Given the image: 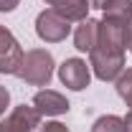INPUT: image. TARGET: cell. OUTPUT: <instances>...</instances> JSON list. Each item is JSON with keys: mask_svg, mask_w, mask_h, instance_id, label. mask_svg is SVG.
Segmentation results:
<instances>
[{"mask_svg": "<svg viewBox=\"0 0 132 132\" xmlns=\"http://www.w3.org/2000/svg\"><path fill=\"white\" fill-rule=\"evenodd\" d=\"M53 56L46 48H31L23 53V64L18 76L31 86H48L51 76H53Z\"/></svg>", "mask_w": 132, "mask_h": 132, "instance_id": "1", "label": "cell"}, {"mask_svg": "<svg viewBox=\"0 0 132 132\" xmlns=\"http://www.w3.org/2000/svg\"><path fill=\"white\" fill-rule=\"evenodd\" d=\"M89 69L94 71L99 81H114L125 71V48H112V46L97 43L89 51Z\"/></svg>", "mask_w": 132, "mask_h": 132, "instance_id": "2", "label": "cell"}, {"mask_svg": "<svg viewBox=\"0 0 132 132\" xmlns=\"http://www.w3.org/2000/svg\"><path fill=\"white\" fill-rule=\"evenodd\" d=\"M71 33V23L64 15H59L53 8L41 10L36 18V36L46 43H61L66 41V36Z\"/></svg>", "mask_w": 132, "mask_h": 132, "instance_id": "3", "label": "cell"}, {"mask_svg": "<svg viewBox=\"0 0 132 132\" xmlns=\"http://www.w3.org/2000/svg\"><path fill=\"white\" fill-rule=\"evenodd\" d=\"M20 64H23V48H20L18 38L5 26H0V74L18 76Z\"/></svg>", "mask_w": 132, "mask_h": 132, "instance_id": "4", "label": "cell"}, {"mask_svg": "<svg viewBox=\"0 0 132 132\" xmlns=\"http://www.w3.org/2000/svg\"><path fill=\"white\" fill-rule=\"evenodd\" d=\"M41 125V114L33 109V104H18L13 107L8 117L0 122V132H33Z\"/></svg>", "mask_w": 132, "mask_h": 132, "instance_id": "5", "label": "cell"}, {"mask_svg": "<svg viewBox=\"0 0 132 132\" xmlns=\"http://www.w3.org/2000/svg\"><path fill=\"white\" fill-rule=\"evenodd\" d=\"M59 79H61V84H64L66 89L81 92L92 81V69L81 59H66L64 64L59 66Z\"/></svg>", "mask_w": 132, "mask_h": 132, "instance_id": "6", "label": "cell"}, {"mask_svg": "<svg viewBox=\"0 0 132 132\" xmlns=\"http://www.w3.org/2000/svg\"><path fill=\"white\" fill-rule=\"evenodd\" d=\"M33 109L41 117H59V114H66V112L71 109V104H69V99H66L61 92L41 89V92H36V97H33Z\"/></svg>", "mask_w": 132, "mask_h": 132, "instance_id": "7", "label": "cell"}, {"mask_svg": "<svg viewBox=\"0 0 132 132\" xmlns=\"http://www.w3.org/2000/svg\"><path fill=\"white\" fill-rule=\"evenodd\" d=\"M97 38H99V20L94 18H86L81 20L79 26H76V31H74V46L79 51H89L97 46Z\"/></svg>", "mask_w": 132, "mask_h": 132, "instance_id": "8", "label": "cell"}, {"mask_svg": "<svg viewBox=\"0 0 132 132\" xmlns=\"http://www.w3.org/2000/svg\"><path fill=\"white\" fill-rule=\"evenodd\" d=\"M89 0H61V3H56L53 5V10L59 13V15H64L69 23H81L89 18Z\"/></svg>", "mask_w": 132, "mask_h": 132, "instance_id": "9", "label": "cell"}, {"mask_svg": "<svg viewBox=\"0 0 132 132\" xmlns=\"http://www.w3.org/2000/svg\"><path fill=\"white\" fill-rule=\"evenodd\" d=\"M102 18H112L119 23H130L132 18V0H107L102 8Z\"/></svg>", "mask_w": 132, "mask_h": 132, "instance_id": "10", "label": "cell"}, {"mask_svg": "<svg viewBox=\"0 0 132 132\" xmlns=\"http://www.w3.org/2000/svg\"><path fill=\"white\" fill-rule=\"evenodd\" d=\"M92 132H125V119L117 114H102L92 125Z\"/></svg>", "mask_w": 132, "mask_h": 132, "instance_id": "11", "label": "cell"}, {"mask_svg": "<svg viewBox=\"0 0 132 132\" xmlns=\"http://www.w3.org/2000/svg\"><path fill=\"white\" fill-rule=\"evenodd\" d=\"M114 81H117V94H119L122 102L132 109V69H125Z\"/></svg>", "mask_w": 132, "mask_h": 132, "instance_id": "12", "label": "cell"}, {"mask_svg": "<svg viewBox=\"0 0 132 132\" xmlns=\"http://www.w3.org/2000/svg\"><path fill=\"white\" fill-rule=\"evenodd\" d=\"M38 132H71V130H69L66 125H61V122H46Z\"/></svg>", "mask_w": 132, "mask_h": 132, "instance_id": "13", "label": "cell"}, {"mask_svg": "<svg viewBox=\"0 0 132 132\" xmlns=\"http://www.w3.org/2000/svg\"><path fill=\"white\" fill-rule=\"evenodd\" d=\"M8 104H10V92H8V89L0 84V114H5Z\"/></svg>", "mask_w": 132, "mask_h": 132, "instance_id": "14", "label": "cell"}, {"mask_svg": "<svg viewBox=\"0 0 132 132\" xmlns=\"http://www.w3.org/2000/svg\"><path fill=\"white\" fill-rule=\"evenodd\" d=\"M18 5H20V0H0V13H13Z\"/></svg>", "mask_w": 132, "mask_h": 132, "instance_id": "15", "label": "cell"}, {"mask_svg": "<svg viewBox=\"0 0 132 132\" xmlns=\"http://www.w3.org/2000/svg\"><path fill=\"white\" fill-rule=\"evenodd\" d=\"M127 51L132 53V18H130V23H127Z\"/></svg>", "mask_w": 132, "mask_h": 132, "instance_id": "16", "label": "cell"}, {"mask_svg": "<svg viewBox=\"0 0 132 132\" xmlns=\"http://www.w3.org/2000/svg\"><path fill=\"white\" fill-rule=\"evenodd\" d=\"M125 119V132H132V109L127 112V117H122Z\"/></svg>", "mask_w": 132, "mask_h": 132, "instance_id": "17", "label": "cell"}, {"mask_svg": "<svg viewBox=\"0 0 132 132\" xmlns=\"http://www.w3.org/2000/svg\"><path fill=\"white\" fill-rule=\"evenodd\" d=\"M104 3H107V0H89L92 8H104Z\"/></svg>", "mask_w": 132, "mask_h": 132, "instance_id": "18", "label": "cell"}, {"mask_svg": "<svg viewBox=\"0 0 132 132\" xmlns=\"http://www.w3.org/2000/svg\"><path fill=\"white\" fill-rule=\"evenodd\" d=\"M46 3H48L51 8H53V5H56V3H61V0H46Z\"/></svg>", "mask_w": 132, "mask_h": 132, "instance_id": "19", "label": "cell"}]
</instances>
